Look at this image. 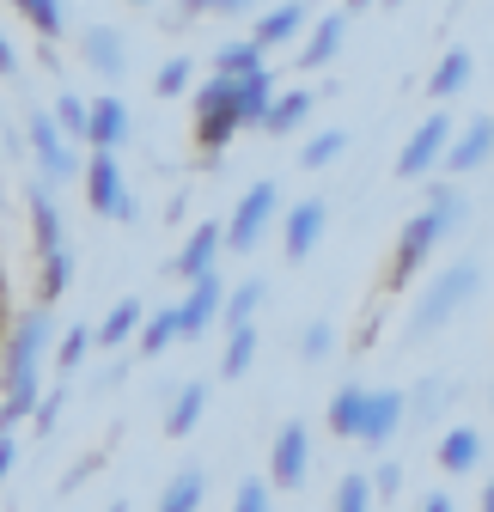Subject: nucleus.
<instances>
[{"label": "nucleus", "instance_id": "f257e3e1", "mask_svg": "<svg viewBox=\"0 0 494 512\" xmlns=\"http://www.w3.org/2000/svg\"><path fill=\"white\" fill-rule=\"evenodd\" d=\"M49 354H55V311L25 305L7 324V342H0V433L31 421V409L43 403V360Z\"/></svg>", "mask_w": 494, "mask_h": 512}, {"label": "nucleus", "instance_id": "f03ea898", "mask_svg": "<svg viewBox=\"0 0 494 512\" xmlns=\"http://www.w3.org/2000/svg\"><path fill=\"white\" fill-rule=\"evenodd\" d=\"M458 220H464V196H458L452 183H434L427 208H421V214H409V220H403V232H397V250H391V275H385V287H409L427 263H434V250L458 232Z\"/></svg>", "mask_w": 494, "mask_h": 512}, {"label": "nucleus", "instance_id": "7ed1b4c3", "mask_svg": "<svg viewBox=\"0 0 494 512\" xmlns=\"http://www.w3.org/2000/svg\"><path fill=\"white\" fill-rule=\"evenodd\" d=\"M190 128H196V147L214 159V153H226L232 141H238V86L226 80V74H208L202 86H196V98H190Z\"/></svg>", "mask_w": 494, "mask_h": 512}, {"label": "nucleus", "instance_id": "20e7f679", "mask_svg": "<svg viewBox=\"0 0 494 512\" xmlns=\"http://www.w3.org/2000/svg\"><path fill=\"white\" fill-rule=\"evenodd\" d=\"M476 287H482V269H476V263H452V269H440L434 287L421 293V305L409 311V336H434V330H446L452 317L476 299Z\"/></svg>", "mask_w": 494, "mask_h": 512}, {"label": "nucleus", "instance_id": "39448f33", "mask_svg": "<svg viewBox=\"0 0 494 512\" xmlns=\"http://www.w3.org/2000/svg\"><path fill=\"white\" fill-rule=\"evenodd\" d=\"M80 183H86V208H92V214H104V220H116V226L141 220L135 189H129V177H122L116 153H92V159L80 165Z\"/></svg>", "mask_w": 494, "mask_h": 512}, {"label": "nucleus", "instance_id": "423d86ee", "mask_svg": "<svg viewBox=\"0 0 494 512\" xmlns=\"http://www.w3.org/2000/svg\"><path fill=\"white\" fill-rule=\"evenodd\" d=\"M25 141H31V159H37L43 183H74V177H80V141L61 135L55 116H49L43 104L25 110Z\"/></svg>", "mask_w": 494, "mask_h": 512}, {"label": "nucleus", "instance_id": "0eeeda50", "mask_svg": "<svg viewBox=\"0 0 494 512\" xmlns=\"http://www.w3.org/2000/svg\"><path fill=\"white\" fill-rule=\"evenodd\" d=\"M452 135H458V122H452L446 110H427V116L415 122V135L403 141V153H397V177H409V183L434 177L440 159H446V147H452Z\"/></svg>", "mask_w": 494, "mask_h": 512}, {"label": "nucleus", "instance_id": "6e6552de", "mask_svg": "<svg viewBox=\"0 0 494 512\" xmlns=\"http://www.w3.org/2000/svg\"><path fill=\"white\" fill-rule=\"evenodd\" d=\"M275 208H281V189H275V183H251V189L238 196L232 220L220 226V232H226V250H232V256L257 250V244H263V232H269V220H275Z\"/></svg>", "mask_w": 494, "mask_h": 512}, {"label": "nucleus", "instance_id": "1a4fd4ad", "mask_svg": "<svg viewBox=\"0 0 494 512\" xmlns=\"http://www.w3.org/2000/svg\"><path fill=\"white\" fill-rule=\"evenodd\" d=\"M305 476H312V433H305V421H287L269 439V476L263 482L293 494V488H305Z\"/></svg>", "mask_w": 494, "mask_h": 512}, {"label": "nucleus", "instance_id": "9d476101", "mask_svg": "<svg viewBox=\"0 0 494 512\" xmlns=\"http://www.w3.org/2000/svg\"><path fill=\"white\" fill-rule=\"evenodd\" d=\"M220 305H226V287H220V275H208V281H190V293H183V299L171 305V317H177V342H202V336L220 324Z\"/></svg>", "mask_w": 494, "mask_h": 512}, {"label": "nucleus", "instance_id": "9b49d317", "mask_svg": "<svg viewBox=\"0 0 494 512\" xmlns=\"http://www.w3.org/2000/svg\"><path fill=\"white\" fill-rule=\"evenodd\" d=\"M324 226H330V202H324V196L293 202V208H287V220H281V256H287V263H305V256L318 250Z\"/></svg>", "mask_w": 494, "mask_h": 512}, {"label": "nucleus", "instance_id": "f8f14e48", "mask_svg": "<svg viewBox=\"0 0 494 512\" xmlns=\"http://www.w3.org/2000/svg\"><path fill=\"white\" fill-rule=\"evenodd\" d=\"M220 256H226V232H220L214 220H202V226H190L183 250L171 256V275H177V281H208V275L220 269Z\"/></svg>", "mask_w": 494, "mask_h": 512}, {"label": "nucleus", "instance_id": "ddd939ff", "mask_svg": "<svg viewBox=\"0 0 494 512\" xmlns=\"http://www.w3.org/2000/svg\"><path fill=\"white\" fill-rule=\"evenodd\" d=\"M80 61H86L98 80L116 86L122 74H129V37H122L116 25H86V31H80Z\"/></svg>", "mask_w": 494, "mask_h": 512}, {"label": "nucleus", "instance_id": "4468645a", "mask_svg": "<svg viewBox=\"0 0 494 512\" xmlns=\"http://www.w3.org/2000/svg\"><path fill=\"white\" fill-rule=\"evenodd\" d=\"M129 135H135L129 104H122L116 92L92 98V116H86V147H92V153H122V141H129Z\"/></svg>", "mask_w": 494, "mask_h": 512}, {"label": "nucleus", "instance_id": "2eb2a0df", "mask_svg": "<svg viewBox=\"0 0 494 512\" xmlns=\"http://www.w3.org/2000/svg\"><path fill=\"white\" fill-rule=\"evenodd\" d=\"M494 159V116H470L458 135H452V147H446V159H440V171H452V177H464V171H482Z\"/></svg>", "mask_w": 494, "mask_h": 512}, {"label": "nucleus", "instance_id": "dca6fc26", "mask_svg": "<svg viewBox=\"0 0 494 512\" xmlns=\"http://www.w3.org/2000/svg\"><path fill=\"white\" fill-rule=\"evenodd\" d=\"M305 31H312V7H305V0H281V7H269V13L251 25V43L269 55V49H287V43H299Z\"/></svg>", "mask_w": 494, "mask_h": 512}, {"label": "nucleus", "instance_id": "f3484780", "mask_svg": "<svg viewBox=\"0 0 494 512\" xmlns=\"http://www.w3.org/2000/svg\"><path fill=\"white\" fill-rule=\"evenodd\" d=\"M409 421V397L403 391H366V421H360V439L366 445H391Z\"/></svg>", "mask_w": 494, "mask_h": 512}, {"label": "nucleus", "instance_id": "a211bd4d", "mask_svg": "<svg viewBox=\"0 0 494 512\" xmlns=\"http://www.w3.org/2000/svg\"><path fill=\"white\" fill-rule=\"evenodd\" d=\"M342 37H348V13H324L312 31H305V43H299V61H293V68H305V74L330 68V61L342 55Z\"/></svg>", "mask_w": 494, "mask_h": 512}, {"label": "nucleus", "instance_id": "6ab92c4d", "mask_svg": "<svg viewBox=\"0 0 494 512\" xmlns=\"http://www.w3.org/2000/svg\"><path fill=\"white\" fill-rule=\"evenodd\" d=\"M25 208H31V238H37V256L68 244V226H61V202H55V189H49V183H31V189H25Z\"/></svg>", "mask_w": 494, "mask_h": 512}, {"label": "nucleus", "instance_id": "aec40b11", "mask_svg": "<svg viewBox=\"0 0 494 512\" xmlns=\"http://www.w3.org/2000/svg\"><path fill=\"white\" fill-rule=\"evenodd\" d=\"M312 92L305 86H293V92H275L269 98V110H263V135H275V141H287V135H299L305 122H312Z\"/></svg>", "mask_w": 494, "mask_h": 512}, {"label": "nucleus", "instance_id": "412c9836", "mask_svg": "<svg viewBox=\"0 0 494 512\" xmlns=\"http://www.w3.org/2000/svg\"><path fill=\"white\" fill-rule=\"evenodd\" d=\"M470 74H476V55H470V49H446V55L434 61V74H427V98H434V104H452V98L470 86Z\"/></svg>", "mask_w": 494, "mask_h": 512}, {"label": "nucleus", "instance_id": "4be33fe9", "mask_svg": "<svg viewBox=\"0 0 494 512\" xmlns=\"http://www.w3.org/2000/svg\"><path fill=\"white\" fill-rule=\"evenodd\" d=\"M141 317H147V305H141V299H116V305L104 311V324L92 330V348H129V342H135V330H141Z\"/></svg>", "mask_w": 494, "mask_h": 512}, {"label": "nucleus", "instance_id": "5701e85b", "mask_svg": "<svg viewBox=\"0 0 494 512\" xmlns=\"http://www.w3.org/2000/svg\"><path fill=\"white\" fill-rule=\"evenodd\" d=\"M68 287H74V244L43 250V256H37V305H55Z\"/></svg>", "mask_w": 494, "mask_h": 512}, {"label": "nucleus", "instance_id": "b1692460", "mask_svg": "<svg viewBox=\"0 0 494 512\" xmlns=\"http://www.w3.org/2000/svg\"><path fill=\"white\" fill-rule=\"evenodd\" d=\"M202 415H208V384L190 378V384H183V391L171 397V409H165V433H171V439H190Z\"/></svg>", "mask_w": 494, "mask_h": 512}, {"label": "nucleus", "instance_id": "393cba45", "mask_svg": "<svg viewBox=\"0 0 494 512\" xmlns=\"http://www.w3.org/2000/svg\"><path fill=\"white\" fill-rule=\"evenodd\" d=\"M324 421H330L336 439H360V421H366V384H342V391L330 397V409H324Z\"/></svg>", "mask_w": 494, "mask_h": 512}, {"label": "nucleus", "instance_id": "a878e982", "mask_svg": "<svg viewBox=\"0 0 494 512\" xmlns=\"http://www.w3.org/2000/svg\"><path fill=\"white\" fill-rule=\"evenodd\" d=\"M482 464V433L476 427H452L446 439H440V470L446 476H470Z\"/></svg>", "mask_w": 494, "mask_h": 512}, {"label": "nucleus", "instance_id": "bb28decb", "mask_svg": "<svg viewBox=\"0 0 494 512\" xmlns=\"http://www.w3.org/2000/svg\"><path fill=\"white\" fill-rule=\"evenodd\" d=\"M7 13H19L43 43H61V31H68V7L61 0H7Z\"/></svg>", "mask_w": 494, "mask_h": 512}, {"label": "nucleus", "instance_id": "cd10ccee", "mask_svg": "<svg viewBox=\"0 0 494 512\" xmlns=\"http://www.w3.org/2000/svg\"><path fill=\"white\" fill-rule=\"evenodd\" d=\"M202 494H208V476H202L196 464H183V470L165 482V494H159V512H202Z\"/></svg>", "mask_w": 494, "mask_h": 512}, {"label": "nucleus", "instance_id": "c85d7f7f", "mask_svg": "<svg viewBox=\"0 0 494 512\" xmlns=\"http://www.w3.org/2000/svg\"><path fill=\"white\" fill-rule=\"evenodd\" d=\"M263 68H269V61H263V49H257L251 37L214 49V74H226V80H251V74H263Z\"/></svg>", "mask_w": 494, "mask_h": 512}, {"label": "nucleus", "instance_id": "c756f323", "mask_svg": "<svg viewBox=\"0 0 494 512\" xmlns=\"http://www.w3.org/2000/svg\"><path fill=\"white\" fill-rule=\"evenodd\" d=\"M263 281L251 275V281H238V287H226V305H220V324L226 330H244V324H257V305H263Z\"/></svg>", "mask_w": 494, "mask_h": 512}, {"label": "nucleus", "instance_id": "7c9ffc66", "mask_svg": "<svg viewBox=\"0 0 494 512\" xmlns=\"http://www.w3.org/2000/svg\"><path fill=\"white\" fill-rule=\"evenodd\" d=\"M171 342H177V317H171V305L147 311V317H141V330H135V348H141V360H159Z\"/></svg>", "mask_w": 494, "mask_h": 512}, {"label": "nucleus", "instance_id": "2f4dec72", "mask_svg": "<svg viewBox=\"0 0 494 512\" xmlns=\"http://www.w3.org/2000/svg\"><path fill=\"white\" fill-rule=\"evenodd\" d=\"M232 86H238V122H244V128H263V110H269V98H275L269 68L251 74V80H232Z\"/></svg>", "mask_w": 494, "mask_h": 512}, {"label": "nucleus", "instance_id": "473e14b6", "mask_svg": "<svg viewBox=\"0 0 494 512\" xmlns=\"http://www.w3.org/2000/svg\"><path fill=\"white\" fill-rule=\"evenodd\" d=\"M342 153H348V135H342V128H318V135L299 147V165H305V171H330Z\"/></svg>", "mask_w": 494, "mask_h": 512}, {"label": "nucleus", "instance_id": "72a5a7b5", "mask_svg": "<svg viewBox=\"0 0 494 512\" xmlns=\"http://www.w3.org/2000/svg\"><path fill=\"white\" fill-rule=\"evenodd\" d=\"M257 366V324H244L226 336V354H220V378H244Z\"/></svg>", "mask_w": 494, "mask_h": 512}, {"label": "nucleus", "instance_id": "f704fd0d", "mask_svg": "<svg viewBox=\"0 0 494 512\" xmlns=\"http://www.w3.org/2000/svg\"><path fill=\"white\" fill-rule=\"evenodd\" d=\"M86 354H92V330H86V324H74L68 336H55V354H49V360H55V372H61V378H74V372L86 366Z\"/></svg>", "mask_w": 494, "mask_h": 512}, {"label": "nucleus", "instance_id": "c9c22d12", "mask_svg": "<svg viewBox=\"0 0 494 512\" xmlns=\"http://www.w3.org/2000/svg\"><path fill=\"white\" fill-rule=\"evenodd\" d=\"M49 116H55V128H61L68 141H80V147H86V116H92V104H86L80 92H61V98L49 104Z\"/></svg>", "mask_w": 494, "mask_h": 512}, {"label": "nucleus", "instance_id": "e433bc0d", "mask_svg": "<svg viewBox=\"0 0 494 512\" xmlns=\"http://www.w3.org/2000/svg\"><path fill=\"white\" fill-rule=\"evenodd\" d=\"M379 506V494H373V482H366L360 470L354 476H342L336 482V494H330V512H373Z\"/></svg>", "mask_w": 494, "mask_h": 512}, {"label": "nucleus", "instance_id": "4c0bfd02", "mask_svg": "<svg viewBox=\"0 0 494 512\" xmlns=\"http://www.w3.org/2000/svg\"><path fill=\"white\" fill-rule=\"evenodd\" d=\"M330 354H336V324H330V317H312V324L299 330V360L318 366V360H330Z\"/></svg>", "mask_w": 494, "mask_h": 512}, {"label": "nucleus", "instance_id": "58836bf2", "mask_svg": "<svg viewBox=\"0 0 494 512\" xmlns=\"http://www.w3.org/2000/svg\"><path fill=\"white\" fill-rule=\"evenodd\" d=\"M190 80H196V61H190V55H171V61H159L153 92H159V98H183V92H190Z\"/></svg>", "mask_w": 494, "mask_h": 512}, {"label": "nucleus", "instance_id": "ea45409f", "mask_svg": "<svg viewBox=\"0 0 494 512\" xmlns=\"http://www.w3.org/2000/svg\"><path fill=\"white\" fill-rule=\"evenodd\" d=\"M232 512H275V488H269L263 476L238 482V494H232Z\"/></svg>", "mask_w": 494, "mask_h": 512}, {"label": "nucleus", "instance_id": "a19ab883", "mask_svg": "<svg viewBox=\"0 0 494 512\" xmlns=\"http://www.w3.org/2000/svg\"><path fill=\"white\" fill-rule=\"evenodd\" d=\"M440 397H446V384H440V378H421L415 397H409V415H434V409H446Z\"/></svg>", "mask_w": 494, "mask_h": 512}, {"label": "nucleus", "instance_id": "79ce46f5", "mask_svg": "<svg viewBox=\"0 0 494 512\" xmlns=\"http://www.w3.org/2000/svg\"><path fill=\"white\" fill-rule=\"evenodd\" d=\"M61 403H68V391H49V397L31 409V427H37V433H55V427H61Z\"/></svg>", "mask_w": 494, "mask_h": 512}, {"label": "nucleus", "instance_id": "37998d69", "mask_svg": "<svg viewBox=\"0 0 494 512\" xmlns=\"http://www.w3.org/2000/svg\"><path fill=\"white\" fill-rule=\"evenodd\" d=\"M366 482H373V494H379V500H397V488H403V470H397V464H379V470L366 476Z\"/></svg>", "mask_w": 494, "mask_h": 512}, {"label": "nucleus", "instance_id": "c03bdc74", "mask_svg": "<svg viewBox=\"0 0 494 512\" xmlns=\"http://www.w3.org/2000/svg\"><path fill=\"white\" fill-rule=\"evenodd\" d=\"M251 0H183V13H244Z\"/></svg>", "mask_w": 494, "mask_h": 512}, {"label": "nucleus", "instance_id": "a18cd8bd", "mask_svg": "<svg viewBox=\"0 0 494 512\" xmlns=\"http://www.w3.org/2000/svg\"><path fill=\"white\" fill-rule=\"evenodd\" d=\"M19 74V49H13V37L0 31V80H13Z\"/></svg>", "mask_w": 494, "mask_h": 512}, {"label": "nucleus", "instance_id": "49530a36", "mask_svg": "<svg viewBox=\"0 0 494 512\" xmlns=\"http://www.w3.org/2000/svg\"><path fill=\"white\" fill-rule=\"evenodd\" d=\"M13 464H19V439H13V433H0V482L13 476Z\"/></svg>", "mask_w": 494, "mask_h": 512}, {"label": "nucleus", "instance_id": "de8ad7c7", "mask_svg": "<svg viewBox=\"0 0 494 512\" xmlns=\"http://www.w3.org/2000/svg\"><path fill=\"white\" fill-rule=\"evenodd\" d=\"M421 512H458V506H452V494H427V500H421Z\"/></svg>", "mask_w": 494, "mask_h": 512}, {"label": "nucleus", "instance_id": "09e8293b", "mask_svg": "<svg viewBox=\"0 0 494 512\" xmlns=\"http://www.w3.org/2000/svg\"><path fill=\"white\" fill-rule=\"evenodd\" d=\"M482 512H494V482H482Z\"/></svg>", "mask_w": 494, "mask_h": 512}, {"label": "nucleus", "instance_id": "8fccbe9b", "mask_svg": "<svg viewBox=\"0 0 494 512\" xmlns=\"http://www.w3.org/2000/svg\"><path fill=\"white\" fill-rule=\"evenodd\" d=\"M104 512H129V500H110V506H104Z\"/></svg>", "mask_w": 494, "mask_h": 512}, {"label": "nucleus", "instance_id": "3c124183", "mask_svg": "<svg viewBox=\"0 0 494 512\" xmlns=\"http://www.w3.org/2000/svg\"><path fill=\"white\" fill-rule=\"evenodd\" d=\"M354 7H373V0H348V13H354Z\"/></svg>", "mask_w": 494, "mask_h": 512}, {"label": "nucleus", "instance_id": "603ef678", "mask_svg": "<svg viewBox=\"0 0 494 512\" xmlns=\"http://www.w3.org/2000/svg\"><path fill=\"white\" fill-rule=\"evenodd\" d=\"M129 7H153V0H129Z\"/></svg>", "mask_w": 494, "mask_h": 512}, {"label": "nucleus", "instance_id": "864d4df0", "mask_svg": "<svg viewBox=\"0 0 494 512\" xmlns=\"http://www.w3.org/2000/svg\"><path fill=\"white\" fill-rule=\"evenodd\" d=\"M385 7H403V0H385Z\"/></svg>", "mask_w": 494, "mask_h": 512}]
</instances>
